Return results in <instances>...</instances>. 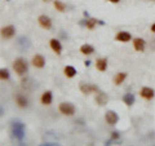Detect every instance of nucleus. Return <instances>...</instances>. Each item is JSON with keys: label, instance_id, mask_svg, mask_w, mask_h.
I'll return each mask as SVG.
<instances>
[{"label": "nucleus", "instance_id": "6", "mask_svg": "<svg viewBox=\"0 0 155 146\" xmlns=\"http://www.w3.org/2000/svg\"><path fill=\"white\" fill-rule=\"evenodd\" d=\"M38 22H39V25H40L43 28H45V30H51V28H52V21H51V18L48 17V16H45V14H41V16H39Z\"/></svg>", "mask_w": 155, "mask_h": 146}, {"label": "nucleus", "instance_id": "29", "mask_svg": "<svg viewBox=\"0 0 155 146\" xmlns=\"http://www.w3.org/2000/svg\"><path fill=\"white\" fill-rule=\"evenodd\" d=\"M151 31L155 32V23H153V25H151Z\"/></svg>", "mask_w": 155, "mask_h": 146}, {"label": "nucleus", "instance_id": "26", "mask_svg": "<svg viewBox=\"0 0 155 146\" xmlns=\"http://www.w3.org/2000/svg\"><path fill=\"white\" fill-rule=\"evenodd\" d=\"M43 146H57L58 144L57 142H44V144H41Z\"/></svg>", "mask_w": 155, "mask_h": 146}, {"label": "nucleus", "instance_id": "5", "mask_svg": "<svg viewBox=\"0 0 155 146\" xmlns=\"http://www.w3.org/2000/svg\"><path fill=\"white\" fill-rule=\"evenodd\" d=\"M105 120L107 121L109 125H115L119 120V115L116 114L114 110H109V111H106V114H105Z\"/></svg>", "mask_w": 155, "mask_h": 146}, {"label": "nucleus", "instance_id": "12", "mask_svg": "<svg viewBox=\"0 0 155 146\" xmlns=\"http://www.w3.org/2000/svg\"><path fill=\"white\" fill-rule=\"evenodd\" d=\"M115 39H116V40H118V41L127 43V41H129L130 39H132V36H130V34H129V32H127V31H120V32L116 34Z\"/></svg>", "mask_w": 155, "mask_h": 146}, {"label": "nucleus", "instance_id": "20", "mask_svg": "<svg viewBox=\"0 0 155 146\" xmlns=\"http://www.w3.org/2000/svg\"><path fill=\"white\" fill-rule=\"evenodd\" d=\"M80 52L83 55H92V53H94V48L91 44H83L80 47Z\"/></svg>", "mask_w": 155, "mask_h": 146}, {"label": "nucleus", "instance_id": "14", "mask_svg": "<svg viewBox=\"0 0 155 146\" xmlns=\"http://www.w3.org/2000/svg\"><path fill=\"white\" fill-rule=\"evenodd\" d=\"M49 44H51V48L57 53V55H61V52H62V45H61V43H60V40H58V39H51Z\"/></svg>", "mask_w": 155, "mask_h": 146}, {"label": "nucleus", "instance_id": "25", "mask_svg": "<svg viewBox=\"0 0 155 146\" xmlns=\"http://www.w3.org/2000/svg\"><path fill=\"white\" fill-rule=\"evenodd\" d=\"M120 138V133L118 132V131H114L113 133H111V140L113 141H118Z\"/></svg>", "mask_w": 155, "mask_h": 146}, {"label": "nucleus", "instance_id": "8", "mask_svg": "<svg viewBox=\"0 0 155 146\" xmlns=\"http://www.w3.org/2000/svg\"><path fill=\"white\" fill-rule=\"evenodd\" d=\"M14 34H16V28H14V26H12V25L3 27V30H2V35L4 39H11L14 36Z\"/></svg>", "mask_w": 155, "mask_h": 146}, {"label": "nucleus", "instance_id": "7", "mask_svg": "<svg viewBox=\"0 0 155 146\" xmlns=\"http://www.w3.org/2000/svg\"><path fill=\"white\" fill-rule=\"evenodd\" d=\"M80 91H81V93H84V95H89L92 92H98V87H96L93 84H88V83H81Z\"/></svg>", "mask_w": 155, "mask_h": 146}, {"label": "nucleus", "instance_id": "13", "mask_svg": "<svg viewBox=\"0 0 155 146\" xmlns=\"http://www.w3.org/2000/svg\"><path fill=\"white\" fill-rule=\"evenodd\" d=\"M133 45H134V49L138 51V52H143L145 49V45H146V41L141 38H136L133 40Z\"/></svg>", "mask_w": 155, "mask_h": 146}, {"label": "nucleus", "instance_id": "3", "mask_svg": "<svg viewBox=\"0 0 155 146\" xmlns=\"http://www.w3.org/2000/svg\"><path fill=\"white\" fill-rule=\"evenodd\" d=\"M16 45H17L19 52H26V51H28L31 48V41H30V39H28L27 36L21 35V36L17 38Z\"/></svg>", "mask_w": 155, "mask_h": 146}, {"label": "nucleus", "instance_id": "11", "mask_svg": "<svg viewBox=\"0 0 155 146\" xmlns=\"http://www.w3.org/2000/svg\"><path fill=\"white\" fill-rule=\"evenodd\" d=\"M32 65L35 66L36 69H43V67L45 66V60H44V57H43L41 55L34 56V58H32Z\"/></svg>", "mask_w": 155, "mask_h": 146}, {"label": "nucleus", "instance_id": "9", "mask_svg": "<svg viewBox=\"0 0 155 146\" xmlns=\"http://www.w3.org/2000/svg\"><path fill=\"white\" fill-rule=\"evenodd\" d=\"M140 95H141L145 100H153L154 96H155V92L153 88H150V87H143V88L141 89V92H140Z\"/></svg>", "mask_w": 155, "mask_h": 146}, {"label": "nucleus", "instance_id": "18", "mask_svg": "<svg viewBox=\"0 0 155 146\" xmlns=\"http://www.w3.org/2000/svg\"><path fill=\"white\" fill-rule=\"evenodd\" d=\"M134 101H136V97H134L133 93H125L123 96V102L127 106H132L134 104Z\"/></svg>", "mask_w": 155, "mask_h": 146}, {"label": "nucleus", "instance_id": "23", "mask_svg": "<svg viewBox=\"0 0 155 146\" xmlns=\"http://www.w3.org/2000/svg\"><path fill=\"white\" fill-rule=\"evenodd\" d=\"M54 7L57 11H60V12H65V9H66V5L64 3H61L60 0H54Z\"/></svg>", "mask_w": 155, "mask_h": 146}, {"label": "nucleus", "instance_id": "15", "mask_svg": "<svg viewBox=\"0 0 155 146\" xmlns=\"http://www.w3.org/2000/svg\"><path fill=\"white\" fill-rule=\"evenodd\" d=\"M40 101H41L43 105H51L52 101H53V95H52V92H51V91L44 92V93H43V96H41V98H40Z\"/></svg>", "mask_w": 155, "mask_h": 146}, {"label": "nucleus", "instance_id": "19", "mask_svg": "<svg viewBox=\"0 0 155 146\" xmlns=\"http://www.w3.org/2000/svg\"><path fill=\"white\" fill-rule=\"evenodd\" d=\"M125 79H127V72H119V74H116L114 76V84L115 85L122 84Z\"/></svg>", "mask_w": 155, "mask_h": 146}, {"label": "nucleus", "instance_id": "21", "mask_svg": "<svg viewBox=\"0 0 155 146\" xmlns=\"http://www.w3.org/2000/svg\"><path fill=\"white\" fill-rule=\"evenodd\" d=\"M64 72H65V75L67 78H74L76 75V69H75L74 66H66Z\"/></svg>", "mask_w": 155, "mask_h": 146}, {"label": "nucleus", "instance_id": "27", "mask_svg": "<svg viewBox=\"0 0 155 146\" xmlns=\"http://www.w3.org/2000/svg\"><path fill=\"white\" fill-rule=\"evenodd\" d=\"M84 65H85L87 67H89V66H91V61H89V60H88V61H85V62H84Z\"/></svg>", "mask_w": 155, "mask_h": 146}, {"label": "nucleus", "instance_id": "17", "mask_svg": "<svg viewBox=\"0 0 155 146\" xmlns=\"http://www.w3.org/2000/svg\"><path fill=\"white\" fill-rule=\"evenodd\" d=\"M96 67L100 71H106V69H107V60L106 58H98L96 62Z\"/></svg>", "mask_w": 155, "mask_h": 146}, {"label": "nucleus", "instance_id": "28", "mask_svg": "<svg viewBox=\"0 0 155 146\" xmlns=\"http://www.w3.org/2000/svg\"><path fill=\"white\" fill-rule=\"evenodd\" d=\"M107 2H110V3H119L120 0H107Z\"/></svg>", "mask_w": 155, "mask_h": 146}, {"label": "nucleus", "instance_id": "10", "mask_svg": "<svg viewBox=\"0 0 155 146\" xmlns=\"http://www.w3.org/2000/svg\"><path fill=\"white\" fill-rule=\"evenodd\" d=\"M96 102H97V104H98L100 106H105V105L109 102V96L106 95L105 92H97Z\"/></svg>", "mask_w": 155, "mask_h": 146}, {"label": "nucleus", "instance_id": "2", "mask_svg": "<svg viewBox=\"0 0 155 146\" xmlns=\"http://www.w3.org/2000/svg\"><path fill=\"white\" fill-rule=\"evenodd\" d=\"M13 69L19 76H22V75H25L27 72L28 65H27V62L23 60V58H17V60L14 61V64H13Z\"/></svg>", "mask_w": 155, "mask_h": 146}, {"label": "nucleus", "instance_id": "1", "mask_svg": "<svg viewBox=\"0 0 155 146\" xmlns=\"http://www.w3.org/2000/svg\"><path fill=\"white\" fill-rule=\"evenodd\" d=\"M11 129H12L13 137L22 144V141L25 140V136H26L25 134V132H26L25 124H23L21 120H13L12 121V125H11Z\"/></svg>", "mask_w": 155, "mask_h": 146}, {"label": "nucleus", "instance_id": "24", "mask_svg": "<svg viewBox=\"0 0 155 146\" xmlns=\"http://www.w3.org/2000/svg\"><path fill=\"white\" fill-rule=\"evenodd\" d=\"M0 78H2L3 80L9 79V71L7 69H2V70H0Z\"/></svg>", "mask_w": 155, "mask_h": 146}, {"label": "nucleus", "instance_id": "22", "mask_svg": "<svg viewBox=\"0 0 155 146\" xmlns=\"http://www.w3.org/2000/svg\"><path fill=\"white\" fill-rule=\"evenodd\" d=\"M96 23H98V19H94V18H88V19H85V26L88 27V28H94L96 26Z\"/></svg>", "mask_w": 155, "mask_h": 146}, {"label": "nucleus", "instance_id": "16", "mask_svg": "<svg viewBox=\"0 0 155 146\" xmlns=\"http://www.w3.org/2000/svg\"><path fill=\"white\" fill-rule=\"evenodd\" d=\"M16 102H17V105L19 106V108H22V109L27 108V104H28V101H27V98H26V96H23V95H17V97H16Z\"/></svg>", "mask_w": 155, "mask_h": 146}, {"label": "nucleus", "instance_id": "4", "mask_svg": "<svg viewBox=\"0 0 155 146\" xmlns=\"http://www.w3.org/2000/svg\"><path fill=\"white\" fill-rule=\"evenodd\" d=\"M58 110H60L61 114L67 115V116H72L75 114V106L70 104V102H62V104H60Z\"/></svg>", "mask_w": 155, "mask_h": 146}]
</instances>
